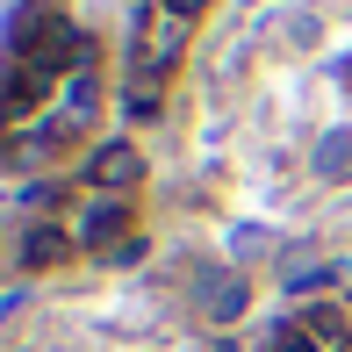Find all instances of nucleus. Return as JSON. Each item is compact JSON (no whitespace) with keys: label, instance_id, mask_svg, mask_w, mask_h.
<instances>
[{"label":"nucleus","instance_id":"1","mask_svg":"<svg viewBox=\"0 0 352 352\" xmlns=\"http://www.w3.org/2000/svg\"><path fill=\"white\" fill-rule=\"evenodd\" d=\"M144 180V151L130 137H108V144H94L87 151V187H101V195H122V187H137Z\"/></svg>","mask_w":352,"mask_h":352},{"label":"nucleus","instance_id":"2","mask_svg":"<svg viewBox=\"0 0 352 352\" xmlns=\"http://www.w3.org/2000/svg\"><path fill=\"white\" fill-rule=\"evenodd\" d=\"M72 252H79V237H72V230H58V223H29L22 245H14V259H22L29 274H43V266H65Z\"/></svg>","mask_w":352,"mask_h":352},{"label":"nucleus","instance_id":"3","mask_svg":"<svg viewBox=\"0 0 352 352\" xmlns=\"http://www.w3.org/2000/svg\"><path fill=\"white\" fill-rule=\"evenodd\" d=\"M122 230H130V201H116V195H108V201H87V216H79V252H108V237H122Z\"/></svg>","mask_w":352,"mask_h":352},{"label":"nucleus","instance_id":"4","mask_svg":"<svg viewBox=\"0 0 352 352\" xmlns=\"http://www.w3.org/2000/svg\"><path fill=\"white\" fill-rule=\"evenodd\" d=\"M345 166H352V137L338 130V137H324V144H316V173H324V180H338Z\"/></svg>","mask_w":352,"mask_h":352},{"label":"nucleus","instance_id":"5","mask_svg":"<svg viewBox=\"0 0 352 352\" xmlns=\"http://www.w3.org/2000/svg\"><path fill=\"white\" fill-rule=\"evenodd\" d=\"M237 309H245V280H223V287H209V316H223V324H230Z\"/></svg>","mask_w":352,"mask_h":352},{"label":"nucleus","instance_id":"6","mask_svg":"<svg viewBox=\"0 0 352 352\" xmlns=\"http://www.w3.org/2000/svg\"><path fill=\"white\" fill-rule=\"evenodd\" d=\"M22 201H29V209H58V201H65V187H58V180L43 187V180H36V187H22Z\"/></svg>","mask_w":352,"mask_h":352},{"label":"nucleus","instance_id":"7","mask_svg":"<svg viewBox=\"0 0 352 352\" xmlns=\"http://www.w3.org/2000/svg\"><path fill=\"white\" fill-rule=\"evenodd\" d=\"M266 245V230H252V223H237V230H230V252H259Z\"/></svg>","mask_w":352,"mask_h":352},{"label":"nucleus","instance_id":"8","mask_svg":"<svg viewBox=\"0 0 352 352\" xmlns=\"http://www.w3.org/2000/svg\"><path fill=\"white\" fill-rule=\"evenodd\" d=\"M137 259H144V237H122V245L108 252V266H137Z\"/></svg>","mask_w":352,"mask_h":352},{"label":"nucleus","instance_id":"9","mask_svg":"<svg viewBox=\"0 0 352 352\" xmlns=\"http://www.w3.org/2000/svg\"><path fill=\"white\" fill-rule=\"evenodd\" d=\"M166 14H180V22H195V14H209V0H158Z\"/></svg>","mask_w":352,"mask_h":352}]
</instances>
